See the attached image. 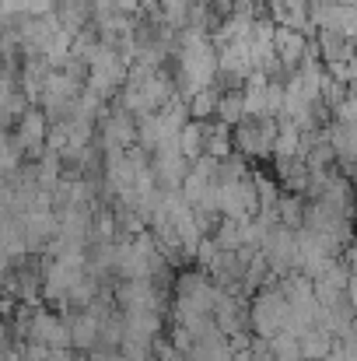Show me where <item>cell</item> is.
<instances>
[{"mask_svg":"<svg viewBox=\"0 0 357 361\" xmlns=\"http://www.w3.org/2000/svg\"><path fill=\"white\" fill-rule=\"evenodd\" d=\"M287 323V298L280 291H263L252 305V326L270 341L273 334H280Z\"/></svg>","mask_w":357,"mask_h":361,"instance_id":"6da1fadb","label":"cell"},{"mask_svg":"<svg viewBox=\"0 0 357 361\" xmlns=\"http://www.w3.org/2000/svg\"><path fill=\"white\" fill-rule=\"evenodd\" d=\"M39 140H42V116H25V126H21V144H32V147H39Z\"/></svg>","mask_w":357,"mask_h":361,"instance_id":"7a4b0ae2","label":"cell"}]
</instances>
